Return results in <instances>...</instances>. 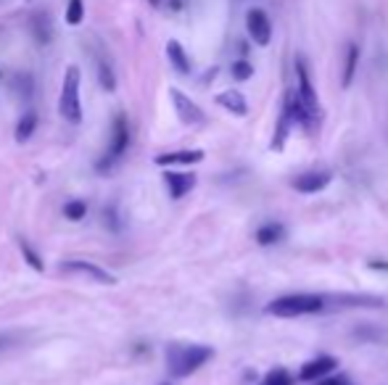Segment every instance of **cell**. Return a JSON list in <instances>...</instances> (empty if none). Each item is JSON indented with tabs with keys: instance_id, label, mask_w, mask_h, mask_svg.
I'll use <instances>...</instances> for the list:
<instances>
[{
	"instance_id": "9c48e42d",
	"label": "cell",
	"mask_w": 388,
	"mask_h": 385,
	"mask_svg": "<svg viewBox=\"0 0 388 385\" xmlns=\"http://www.w3.org/2000/svg\"><path fill=\"white\" fill-rule=\"evenodd\" d=\"M169 98H172V103H175V111H177V117L182 124H201L204 121V111L198 108V106L182 92V90L172 88L169 90Z\"/></svg>"
},
{
	"instance_id": "7402d4cb",
	"label": "cell",
	"mask_w": 388,
	"mask_h": 385,
	"mask_svg": "<svg viewBox=\"0 0 388 385\" xmlns=\"http://www.w3.org/2000/svg\"><path fill=\"white\" fill-rule=\"evenodd\" d=\"M82 19H85V6H82V0H69L66 3V24H82Z\"/></svg>"
},
{
	"instance_id": "52a82bcc",
	"label": "cell",
	"mask_w": 388,
	"mask_h": 385,
	"mask_svg": "<svg viewBox=\"0 0 388 385\" xmlns=\"http://www.w3.org/2000/svg\"><path fill=\"white\" fill-rule=\"evenodd\" d=\"M330 179H333V175H330L328 169H312V172H304V175H296V177L291 179V188L296 192H320L325 190L330 185Z\"/></svg>"
},
{
	"instance_id": "e0dca14e",
	"label": "cell",
	"mask_w": 388,
	"mask_h": 385,
	"mask_svg": "<svg viewBox=\"0 0 388 385\" xmlns=\"http://www.w3.org/2000/svg\"><path fill=\"white\" fill-rule=\"evenodd\" d=\"M32 34H35V40H37L40 45L50 43L53 30H50V21H48V16H45V14L32 16Z\"/></svg>"
},
{
	"instance_id": "ba28073f",
	"label": "cell",
	"mask_w": 388,
	"mask_h": 385,
	"mask_svg": "<svg viewBox=\"0 0 388 385\" xmlns=\"http://www.w3.org/2000/svg\"><path fill=\"white\" fill-rule=\"evenodd\" d=\"M246 30H249L256 45H269V40H272V24H269V16L262 8H251L246 14Z\"/></svg>"
},
{
	"instance_id": "cb8c5ba5",
	"label": "cell",
	"mask_w": 388,
	"mask_h": 385,
	"mask_svg": "<svg viewBox=\"0 0 388 385\" xmlns=\"http://www.w3.org/2000/svg\"><path fill=\"white\" fill-rule=\"evenodd\" d=\"M14 92L19 98L30 101L32 98V77L30 75H16L14 77Z\"/></svg>"
},
{
	"instance_id": "7a4b0ae2",
	"label": "cell",
	"mask_w": 388,
	"mask_h": 385,
	"mask_svg": "<svg viewBox=\"0 0 388 385\" xmlns=\"http://www.w3.org/2000/svg\"><path fill=\"white\" fill-rule=\"evenodd\" d=\"M325 309V296L317 293H291V296H280L267 304V314L280 317V319H291V317H304V314H317Z\"/></svg>"
},
{
	"instance_id": "ffe728a7",
	"label": "cell",
	"mask_w": 388,
	"mask_h": 385,
	"mask_svg": "<svg viewBox=\"0 0 388 385\" xmlns=\"http://www.w3.org/2000/svg\"><path fill=\"white\" fill-rule=\"evenodd\" d=\"M64 217H66V219H72V222L85 219V217H88V204H85V201H79V198L69 201V204L64 206Z\"/></svg>"
},
{
	"instance_id": "4316f807",
	"label": "cell",
	"mask_w": 388,
	"mask_h": 385,
	"mask_svg": "<svg viewBox=\"0 0 388 385\" xmlns=\"http://www.w3.org/2000/svg\"><path fill=\"white\" fill-rule=\"evenodd\" d=\"M370 269H383V272H388V264L386 261H370Z\"/></svg>"
},
{
	"instance_id": "277c9868",
	"label": "cell",
	"mask_w": 388,
	"mask_h": 385,
	"mask_svg": "<svg viewBox=\"0 0 388 385\" xmlns=\"http://www.w3.org/2000/svg\"><path fill=\"white\" fill-rule=\"evenodd\" d=\"M127 148H130V124H127V119L122 117V114H117V117H114V124H111V143H108V148H106L104 156L98 159L95 169H98V172H108V169L124 156Z\"/></svg>"
},
{
	"instance_id": "8fae6325",
	"label": "cell",
	"mask_w": 388,
	"mask_h": 385,
	"mask_svg": "<svg viewBox=\"0 0 388 385\" xmlns=\"http://www.w3.org/2000/svg\"><path fill=\"white\" fill-rule=\"evenodd\" d=\"M164 185L169 195L180 201V198H185L188 192L195 188V175H188V172H164Z\"/></svg>"
},
{
	"instance_id": "5bb4252c",
	"label": "cell",
	"mask_w": 388,
	"mask_h": 385,
	"mask_svg": "<svg viewBox=\"0 0 388 385\" xmlns=\"http://www.w3.org/2000/svg\"><path fill=\"white\" fill-rule=\"evenodd\" d=\"M166 56H169V63L175 66V72L191 75V59H188L185 48H182L177 40H169V43H166Z\"/></svg>"
},
{
	"instance_id": "6da1fadb",
	"label": "cell",
	"mask_w": 388,
	"mask_h": 385,
	"mask_svg": "<svg viewBox=\"0 0 388 385\" xmlns=\"http://www.w3.org/2000/svg\"><path fill=\"white\" fill-rule=\"evenodd\" d=\"M214 356L211 346H191V343H172L166 348V370L172 377H188L198 367H204Z\"/></svg>"
},
{
	"instance_id": "3957f363",
	"label": "cell",
	"mask_w": 388,
	"mask_h": 385,
	"mask_svg": "<svg viewBox=\"0 0 388 385\" xmlns=\"http://www.w3.org/2000/svg\"><path fill=\"white\" fill-rule=\"evenodd\" d=\"M79 69L69 66L64 75V85H61V98H59V114L72 124L82 121V106H79Z\"/></svg>"
},
{
	"instance_id": "44dd1931",
	"label": "cell",
	"mask_w": 388,
	"mask_h": 385,
	"mask_svg": "<svg viewBox=\"0 0 388 385\" xmlns=\"http://www.w3.org/2000/svg\"><path fill=\"white\" fill-rule=\"evenodd\" d=\"M19 248H21V256H24V261H27V264H30L35 272H43V269H45L43 259H40V253L35 251V248H32L27 240H21V243H19Z\"/></svg>"
},
{
	"instance_id": "9a60e30c",
	"label": "cell",
	"mask_w": 388,
	"mask_h": 385,
	"mask_svg": "<svg viewBox=\"0 0 388 385\" xmlns=\"http://www.w3.org/2000/svg\"><path fill=\"white\" fill-rule=\"evenodd\" d=\"M285 237V227L280 222H267L256 230V243L259 246H275Z\"/></svg>"
},
{
	"instance_id": "f1b7e54d",
	"label": "cell",
	"mask_w": 388,
	"mask_h": 385,
	"mask_svg": "<svg viewBox=\"0 0 388 385\" xmlns=\"http://www.w3.org/2000/svg\"><path fill=\"white\" fill-rule=\"evenodd\" d=\"M148 3H151V6H159V0H148Z\"/></svg>"
},
{
	"instance_id": "7c38bea8",
	"label": "cell",
	"mask_w": 388,
	"mask_h": 385,
	"mask_svg": "<svg viewBox=\"0 0 388 385\" xmlns=\"http://www.w3.org/2000/svg\"><path fill=\"white\" fill-rule=\"evenodd\" d=\"M153 161L159 166H188V164H198L204 161V150H172V153H159Z\"/></svg>"
},
{
	"instance_id": "d6986e66",
	"label": "cell",
	"mask_w": 388,
	"mask_h": 385,
	"mask_svg": "<svg viewBox=\"0 0 388 385\" xmlns=\"http://www.w3.org/2000/svg\"><path fill=\"white\" fill-rule=\"evenodd\" d=\"M357 61H359V48L357 45H349V50H346V66H344V79H341V85L349 88L351 85V79L357 75Z\"/></svg>"
},
{
	"instance_id": "ac0fdd59",
	"label": "cell",
	"mask_w": 388,
	"mask_h": 385,
	"mask_svg": "<svg viewBox=\"0 0 388 385\" xmlns=\"http://www.w3.org/2000/svg\"><path fill=\"white\" fill-rule=\"evenodd\" d=\"M35 127H37V114H35V111H27L24 117L19 119V124H16V140H19V143L30 140L32 132H35Z\"/></svg>"
},
{
	"instance_id": "30bf717a",
	"label": "cell",
	"mask_w": 388,
	"mask_h": 385,
	"mask_svg": "<svg viewBox=\"0 0 388 385\" xmlns=\"http://www.w3.org/2000/svg\"><path fill=\"white\" fill-rule=\"evenodd\" d=\"M338 367V359L336 356H317L312 362H307L304 367H301L299 377L304 383H309V380H320V377H325L330 372Z\"/></svg>"
},
{
	"instance_id": "4fadbf2b",
	"label": "cell",
	"mask_w": 388,
	"mask_h": 385,
	"mask_svg": "<svg viewBox=\"0 0 388 385\" xmlns=\"http://www.w3.org/2000/svg\"><path fill=\"white\" fill-rule=\"evenodd\" d=\"M217 103L227 108L230 114H235V117H246L249 114V103H246V98H243V92L238 90H224L217 95Z\"/></svg>"
},
{
	"instance_id": "484cf974",
	"label": "cell",
	"mask_w": 388,
	"mask_h": 385,
	"mask_svg": "<svg viewBox=\"0 0 388 385\" xmlns=\"http://www.w3.org/2000/svg\"><path fill=\"white\" fill-rule=\"evenodd\" d=\"M251 75H254V66H251L249 61H235V63H233V77H235V79L243 82V79H251Z\"/></svg>"
},
{
	"instance_id": "83f0119b",
	"label": "cell",
	"mask_w": 388,
	"mask_h": 385,
	"mask_svg": "<svg viewBox=\"0 0 388 385\" xmlns=\"http://www.w3.org/2000/svg\"><path fill=\"white\" fill-rule=\"evenodd\" d=\"M320 385H346V383L341 380V377H330V380H322Z\"/></svg>"
},
{
	"instance_id": "f546056e",
	"label": "cell",
	"mask_w": 388,
	"mask_h": 385,
	"mask_svg": "<svg viewBox=\"0 0 388 385\" xmlns=\"http://www.w3.org/2000/svg\"><path fill=\"white\" fill-rule=\"evenodd\" d=\"M162 385H169V383H162Z\"/></svg>"
},
{
	"instance_id": "2e32d148",
	"label": "cell",
	"mask_w": 388,
	"mask_h": 385,
	"mask_svg": "<svg viewBox=\"0 0 388 385\" xmlns=\"http://www.w3.org/2000/svg\"><path fill=\"white\" fill-rule=\"evenodd\" d=\"M291 124H293V114H291V108H288V101L283 103V114L278 119V127H275V140H272V148L280 150L285 143V137H288V130H291Z\"/></svg>"
},
{
	"instance_id": "d4e9b609",
	"label": "cell",
	"mask_w": 388,
	"mask_h": 385,
	"mask_svg": "<svg viewBox=\"0 0 388 385\" xmlns=\"http://www.w3.org/2000/svg\"><path fill=\"white\" fill-rule=\"evenodd\" d=\"M264 385H293V377H291L288 370H283V367H275L272 372H267Z\"/></svg>"
},
{
	"instance_id": "5b68a950",
	"label": "cell",
	"mask_w": 388,
	"mask_h": 385,
	"mask_svg": "<svg viewBox=\"0 0 388 385\" xmlns=\"http://www.w3.org/2000/svg\"><path fill=\"white\" fill-rule=\"evenodd\" d=\"M61 272H66V275H82V277L98 282V285H114V282H117V277H114L111 272H106L104 267H98V264H93V261H82V259H75V261L61 264Z\"/></svg>"
},
{
	"instance_id": "8992f818",
	"label": "cell",
	"mask_w": 388,
	"mask_h": 385,
	"mask_svg": "<svg viewBox=\"0 0 388 385\" xmlns=\"http://www.w3.org/2000/svg\"><path fill=\"white\" fill-rule=\"evenodd\" d=\"M296 77H299V101L312 114H317V117H322V108H320V101H317V92H314V85L312 79H309V69H307V63H304V59H296Z\"/></svg>"
},
{
	"instance_id": "603a6c76",
	"label": "cell",
	"mask_w": 388,
	"mask_h": 385,
	"mask_svg": "<svg viewBox=\"0 0 388 385\" xmlns=\"http://www.w3.org/2000/svg\"><path fill=\"white\" fill-rule=\"evenodd\" d=\"M98 79H101V88L108 90V92H114V90H117V77H114L111 66H108L106 61L98 63Z\"/></svg>"
}]
</instances>
